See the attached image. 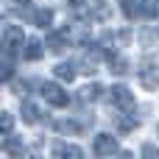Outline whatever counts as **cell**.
I'll use <instances>...</instances> for the list:
<instances>
[{
	"instance_id": "5bb4252c",
	"label": "cell",
	"mask_w": 159,
	"mask_h": 159,
	"mask_svg": "<svg viewBox=\"0 0 159 159\" xmlns=\"http://www.w3.org/2000/svg\"><path fill=\"white\" fill-rule=\"evenodd\" d=\"M112 73H115V75H126V73H129V61H123V59H112Z\"/></svg>"
},
{
	"instance_id": "9c48e42d",
	"label": "cell",
	"mask_w": 159,
	"mask_h": 159,
	"mask_svg": "<svg viewBox=\"0 0 159 159\" xmlns=\"http://www.w3.org/2000/svg\"><path fill=\"white\" fill-rule=\"evenodd\" d=\"M53 73H56V78H61V81H75V67L73 64H56L53 67Z\"/></svg>"
},
{
	"instance_id": "7a4b0ae2",
	"label": "cell",
	"mask_w": 159,
	"mask_h": 159,
	"mask_svg": "<svg viewBox=\"0 0 159 159\" xmlns=\"http://www.w3.org/2000/svg\"><path fill=\"white\" fill-rule=\"evenodd\" d=\"M42 98H45L50 106H67V103H70V95H67L59 84H50V81L42 84Z\"/></svg>"
},
{
	"instance_id": "6da1fadb",
	"label": "cell",
	"mask_w": 159,
	"mask_h": 159,
	"mask_svg": "<svg viewBox=\"0 0 159 159\" xmlns=\"http://www.w3.org/2000/svg\"><path fill=\"white\" fill-rule=\"evenodd\" d=\"M25 45V34H22V28L20 25H6V31H3V36H0V50H3V56H14V53H20V48Z\"/></svg>"
},
{
	"instance_id": "52a82bcc",
	"label": "cell",
	"mask_w": 159,
	"mask_h": 159,
	"mask_svg": "<svg viewBox=\"0 0 159 159\" xmlns=\"http://www.w3.org/2000/svg\"><path fill=\"white\" fill-rule=\"evenodd\" d=\"M140 81H143V87H148V89H157V87H159V70H157V64H151V70L145 67V73L140 75Z\"/></svg>"
},
{
	"instance_id": "d6986e66",
	"label": "cell",
	"mask_w": 159,
	"mask_h": 159,
	"mask_svg": "<svg viewBox=\"0 0 159 159\" xmlns=\"http://www.w3.org/2000/svg\"><path fill=\"white\" fill-rule=\"evenodd\" d=\"M6 151H8V154H22V148H20V143H17V140H11V143L6 145Z\"/></svg>"
},
{
	"instance_id": "5b68a950",
	"label": "cell",
	"mask_w": 159,
	"mask_h": 159,
	"mask_svg": "<svg viewBox=\"0 0 159 159\" xmlns=\"http://www.w3.org/2000/svg\"><path fill=\"white\" fill-rule=\"evenodd\" d=\"M22 48H25V50H22V56H25L28 61H39V59H42V53H45V50H42V42H39V39H28Z\"/></svg>"
},
{
	"instance_id": "e0dca14e",
	"label": "cell",
	"mask_w": 159,
	"mask_h": 159,
	"mask_svg": "<svg viewBox=\"0 0 159 159\" xmlns=\"http://www.w3.org/2000/svg\"><path fill=\"white\" fill-rule=\"evenodd\" d=\"M70 11H73V14H81V17H87V6H84L81 0H70Z\"/></svg>"
},
{
	"instance_id": "2e32d148",
	"label": "cell",
	"mask_w": 159,
	"mask_h": 159,
	"mask_svg": "<svg viewBox=\"0 0 159 159\" xmlns=\"http://www.w3.org/2000/svg\"><path fill=\"white\" fill-rule=\"evenodd\" d=\"M134 126H137V123H134L131 117H117V129H120V131H134Z\"/></svg>"
},
{
	"instance_id": "7c38bea8",
	"label": "cell",
	"mask_w": 159,
	"mask_h": 159,
	"mask_svg": "<svg viewBox=\"0 0 159 159\" xmlns=\"http://www.w3.org/2000/svg\"><path fill=\"white\" fill-rule=\"evenodd\" d=\"M11 129H14V115H8V112L0 109V134H8Z\"/></svg>"
},
{
	"instance_id": "ffe728a7",
	"label": "cell",
	"mask_w": 159,
	"mask_h": 159,
	"mask_svg": "<svg viewBox=\"0 0 159 159\" xmlns=\"http://www.w3.org/2000/svg\"><path fill=\"white\" fill-rule=\"evenodd\" d=\"M143 154H145V157H159V148H154V145H145V148H143Z\"/></svg>"
},
{
	"instance_id": "4fadbf2b",
	"label": "cell",
	"mask_w": 159,
	"mask_h": 159,
	"mask_svg": "<svg viewBox=\"0 0 159 159\" xmlns=\"http://www.w3.org/2000/svg\"><path fill=\"white\" fill-rule=\"evenodd\" d=\"M101 92H103V89H101L98 84H89V87H84V89H81V98H84V101H98V95H101Z\"/></svg>"
},
{
	"instance_id": "ba28073f",
	"label": "cell",
	"mask_w": 159,
	"mask_h": 159,
	"mask_svg": "<svg viewBox=\"0 0 159 159\" xmlns=\"http://www.w3.org/2000/svg\"><path fill=\"white\" fill-rule=\"evenodd\" d=\"M34 22H36L39 28H50V22H53V11H50V8H36V11H34Z\"/></svg>"
},
{
	"instance_id": "8fae6325",
	"label": "cell",
	"mask_w": 159,
	"mask_h": 159,
	"mask_svg": "<svg viewBox=\"0 0 159 159\" xmlns=\"http://www.w3.org/2000/svg\"><path fill=\"white\" fill-rule=\"evenodd\" d=\"M157 11H159V0H140V14L154 17Z\"/></svg>"
},
{
	"instance_id": "44dd1931",
	"label": "cell",
	"mask_w": 159,
	"mask_h": 159,
	"mask_svg": "<svg viewBox=\"0 0 159 159\" xmlns=\"http://www.w3.org/2000/svg\"><path fill=\"white\" fill-rule=\"evenodd\" d=\"M14 3H20V6H28V3H31V0H14Z\"/></svg>"
},
{
	"instance_id": "8992f818",
	"label": "cell",
	"mask_w": 159,
	"mask_h": 159,
	"mask_svg": "<svg viewBox=\"0 0 159 159\" xmlns=\"http://www.w3.org/2000/svg\"><path fill=\"white\" fill-rule=\"evenodd\" d=\"M45 45H48V50L61 53V50L67 48V31H61V34H56V31H53V34L48 36V42H45Z\"/></svg>"
},
{
	"instance_id": "30bf717a",
	"label": "cell",
	"mask_w": 159,
	"mask_h": 159,
	"mask_svg": "<svg viewBox=\"0 0 159 159\" xmlns=\"http://www.w3.org/2000/svg\"><path fill=\"white\" fill-rule=\"evenodd\" d=\"M22 120L28 123V126H34V123H39V109L31 103V101H25L22 103Z\"/></svg>"
},
{
	"instance_id": "ac0fdd59",
	"label": "cell",
	"mask_w": 159,
	"mask_h": 159,
	"mask_svg": "<svg viewBox=\"0 0 159 159\" xmlns=\"http://www.w3.org/2000/svg\"><path fill=\"white\" fill-rule=\"evenodd\" d=\"M120 8H123L129 17H134V14H137V6H134V0H120Z\"/></svg>"
},
{
	"instance_id": "9a60e30c",
	"label": "cell",
	"mask_w": 159,
	"mask_h": 159,
	"mask_svg": "<svg viewBox=\"0 0 159 159\" xmlns=\"http://www.w3.org/2000/svg\"><path fill=\"white\" fill-rule=\"evenodd\" d=\"M14 75V67H11V61H8V56L0 61V81H6V78H11Z\"/></svg>"
},
{
	"instance_id": "277c9868",
	"label": "cell",
	"mask_w": 159,
	"mask_h": 159,
	"mask_svg": "<svg viewBox=\"0 0 159 159\" xmlns=\"http://www.w3.org/2000/svg\"><path fill=\"white\" fill-rule=\"evenodd\" d=\"M95 154H98V157H115V154H120V145H117L115 137L98 134V137H95Z\"/></svg>"
},
{
	"instance_id": "3957f363",
	"label": "cell",
	"mask_w": 159,
	"mask_h": 159,
	"mask_svg": "<svg viewBox=\"0 0 159 159\" xmlns=\"http://www.w3.org/2000/svg\"><path fill=\"white\" fill-rule=\"evenodd\" d=\"M112 103H115L117 109H123V112H131V109H134V95L129 92V87L115 84V87H112Z\"/></svg>"
}]
</instances>
